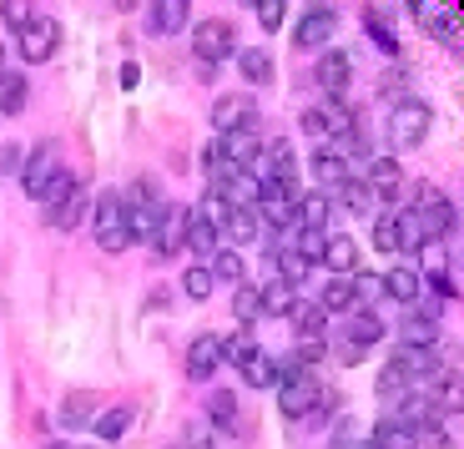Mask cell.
I'll return each instance as SVG.
<instances>
[{
	"instance_id": "obj_1",
	"label": "cell",
	"mask_w": 464,
	"mask_h": 449,
	"mask_svg": "<svg viewBox=\"0 0 464 449\" xmlns=\"http://www.w3.org/2000/svg\"><path fill=\"white\" fill-rule=\"evenodd\" d=\"M430 127H434L430 106L414 102V96H399L394 112H389V122H383V137H389V147H394V151H414V147H424Z\"/></svg>"
},
{
	"instance_id": "obj_2",
	"label": "cell",
	"mask_w": 464,
	"mask_h": 449,
	"mask_svg": "<svg viewBox=\"0 0 464 449\" xmlns=\"http://www.w3.org/2000/svg\"><path fill=\"white\" fill-rule=\"evenodd\" d=\"M96 248L102 253H127L131 248V228H127V197L121 192H102L96 197Z\"/></svg>"
},
{
	"instance_id": "obj_3",
	"label": "cell",
	"mask_w": 464,
	"mask_h": 449,
	"mask_svg": "<svg viewBox=\"0 0 464 449\" xmlns=\"http://www.w3.org/2000/svg\"><path fill=\"white\" fill-rule=\"evenodd\" d=\"M419 242H424V232H419L414 212H379L373 218V248L379 253H419Z\"/></svg>"
},
{
	"instance_id": "obj_4",
	"label": "cell",
	"mask_w": 464,
	"mask_h": 449,
	"mask_svg": "<svg viewBox=\"0 0 464 449\" xmlns=\"http://www.w3.org/2000/svg\"><path fill=\"white\" fill-rule=\"evenodd\" d=\"M192 56L202 61V66H218V61H232L237 56V31H232L227 21H198L192 25Z\"/></svg>"
},
{
	"instance_id": "obj_5",
	"label": "cell",
	"mask_w": 464,
	"mask_h": 449,
	"mask_svg": "<svg viewBox=\"0 0 464 449\" xmlns=\"http://www.w3.org/2000/svg\"><path fill=\"white\" fill-rule=\"evenodd\" d=\"M409 212H414L419 232H424V242H430V238H434V242H444V238L454 232V208L444 202L440 192H434L430 182L419 187V197H414V208H409Z\"/></svg>"
},
{
	"instance_id": "obj_6",
	"label": "cell",
	"mask_w": 464,
	"mask_h": 449,
	"mask_svg": "<svg viewBox=\"0 0 464 449\" xmlns=\"http://www.w3.org/2000/svg\"><path fill=\"white\" fill-rule=\"evenodd\" d=\"M15 51H21L25 66H41V61H51L61 51V21H51V15H35L31 25H25L21 35H15Z\"/></svg>"
},
{
	"instance_id": "obj_7",
	"label": "cell",
	"mask_w": 464,
	"mask_h": 449,
	"mask_svg": "<svg viewBox=\"0 0 464 449\" xmlns=\"http://www.w3.org/2000/svg\"><path fill=\"white\" fill-rule=\"evenodd\" d=\"M141 197H127V228H131V242H147V248H157V232H162V218L167 208L157 202V197H147V187H137Z\"/></svg>"
},
{
	"instance_id": "obj_8",
	"label": "cell",
	"mask_w": 464,
	"mask_h": 449,
	"mask_svg": "<svg viewBox=\"0 0 464 449\" xmlns=\"http://www.w3.org/2000/svg\"><path fill=\"white\" fill-rule=\"evenodd\" d=\"M61 172V151H56V142H41V147L31 151V157L21 161V187H25V197H41L51 187V177Z\"/></svg>"
},
{
	"instance_id": "obj_9",
	"label": "cell",
	"mask_w": 464,
	"mask_h": 449,
	"mask_svg": "<svg viewBox=\"0 0 464 449\" xmlns=\"http://www.w3.org/2000/svg\"><path fill=\"white\" fill-rule=\"evenodd\" d=\"M318 399H324V389H318L314 374H298V379H283L278 384V409L288 419H308L318 409Z\"/></svg>"
},
{
	"instance_id": "obj_10",
	"label": "cell",
	"mask_w": 464,
	"mask_h": 449,
	"mask_svg": "<svg viewBox=\"0 0 464 449\" xmlns=\"http://www.w3.org/2000/svg\"><path fill=\"white\" fill-rule=\"evenodd\" d=\"M440 344V308H409L399 318V348H434Z\"/></svg>"
},
{
	"instance_id": "obj_11",
	"label": "cell",
	"mask_w": 464,
	"mask_h": 449,
	"mask_svg": "<svg viewBox=\"0 0 464 449\" xmlns=\"http://www.w3.org/2000/svg\"><path fill=\"white\" fill-rule=\"evenodd\" d=\"M253 96H218V106H212V127H218V137H237V132H253Z\"/></svg>"
},
{
	"instance_id": "obj_12",
	"label": "cell",
	"mask_w": 464,
	"mask_h": 449,
	"mask_svg": "<svg viewBox=\"0 0 464 449\" xmlns=\"http://www.w3.org/2000/svg\"><path fill=\"white\" fill-rule=\"evenodd\" d=\"M218 369H222V338L218 334H198L192 344H187V379L202 384V379H212Z\"/></svg>"
},
{
	"instance_id": "obj_13",
	"label": "cell",
	"mask_w": 464,
	"mask_h": 449,
	"mask_svg": "<svg viewBox=\"0 0 464 449\" xmlns=\"http://www.w3.org/2000/svg\"><path fill=\"white\" fill-rule=\"evenodd\" d=\"M334 35H338V15L328 11V5H318V11H308L298 21V35H293V41H298V51H328Z\"/></svg>"
},
{
	"instance_id": "obj_14",
	"label": "cell",
	"mask_w": 464,
	"mask_h": 449,
	"mask_svg": "<svg viewBox=\"0 0 464 449\" xmlns=\"http://www.w3.org/2000/svg\"><path fill=\"white\" fill-rule=\"evenodd\" d=\"M314 76H318V86H324V96H343L348 81H353V56H348V51H324Z\"/></svg>"
},
{
	"instance_id": "obj_15",
	"label": "cell",
	"mask_w": 464,
	"mask_h": 449,
	"mask_svg": "<svg viewBox=\"0 0 464 449\" xmlns=\"http://www.w3.org/2000/svg\"><path fill=\"white\" fill-rule=\"evenodd\" d=\"M383 334H389V323H383L373 308H363V303L348 313V323H343V344H353V348H373Z\"/></svg>"
},
{
	"instance_id": "obj_16",
	"label": "cell",
	"mask_w": 464,
	"mask_h": 449,
	"mask_svg": "<svg viewBox=\"0 0 464 449\" xmlns=\"http://www.w3.org/2000/svg\"><path fill=\"white\" fill-rule=\"evenodd\" d=\"M430 404H434V415H464V374L444 369L440 379L430 384Z\"/></svg>"
},
{
	"instance_id": "obj_17",
	"label": "cell",
	"mask_w": 464,
	"mask_h": 449,
	"mask_svg": "<svg viewBox=\"0 0 464 449\" xmlns=\"http://www.w3.org/2000/svg\"><path fill=\"white\" fill-rule=\"evenodd\" d=\"M379 278H383V293H389L394 303H409V308H414V303H419V293H424V273H419V268L394 263L389 273H379Z\"/></svg>"
},
{
	"instance_id": "obj_18",
	"label": "cell",
	"mask_w": 464,
	"mask_h": 449,
	"mask_svg": "<svg viewBox=\"0 0 464 449\" xmlns=\"http://www.w3.org/2000/svg\"><path fill=\"white\" fill-rule=\"evenodd\" d=\"M363 182H369V192H373V202H383V208L394 212V197L404 192V177H399V167L389 157H379L369 167V177H363Z\"/></svg>"
},
{
	"instance_id": "obj_19",
	"label": "cell",
	"mask_w": 464,
	"mask_h": 449,
	"mask_svg": "<svg viewBox=\"0 0 464 449\" xmlns=\"http://www.w3.org/2000/svg\"><path fill=\"white\" fill-rule=\"evenodd\" d=\"M399 369H404V379L409 384H434L440 379V358H434V348H399V358H394Z\"/></svg>"
},
{
	"instance_id": "obj_20",
	"label": "cell",
	"mask_w": 464,
	"mask_h": 449,
	"mask_svg": "<svg viewBox=\"0 0 464 449\" xmlns=\"http://www.w3.org/2000/svg\"><path fill=\"white\" fill-rule=\"evenodd\" d=\"M187 218H192V208H167L162 232H157V248H151V253H157V258L182 253V248H187Z\"/></svg>"
},
{
	"instance_id": "obj_21",
	"label": "cell",
	"mask_w": 464,
	"mask_h": 449,
	"mask_svg": "<svg viewBox=\"0 0 464 449\" xmlns=\"http://www.w3.org/2000/svg\"><path fill=\"white\" fill-rule=\"evenodd\" d=\"M324 268L334 278H348V273H359V242L343 238V232H328V248H324Z\"/></svg>"
},
{
	"instance_id": "obj_22",
	"label": "cell",
	"mask_w": 464,
	"mask_h": 449,
	"mask_svg": "<svg viewBox=\"0 0 464 449\" xmlns=\"http://www.w3.org/2000/svg\"><path fill=\"white\" fill-rule=\"evenodd\" d=\"M348 177H353V167H348V157H343L338 147L314 151V182H318V187H334V192H338Z\"/></svg>"
},
{
	"instance_id": "obj_23",
	"label": "cell",
	"mask_w": 464,
	"mask_h": 449,
	"mask_svg": "<svg viewBox=\"0 0 464 449\" xmlns=\"http://www.w3.org/2000/svg\"><path fill=\"white\" fill-rule=\"evenodd\" d=\"M192 0H151V35H182Z\"/></svg>"
},
{
	"instance_id": "obj_24",
	"label": "cell",
	"mask_w": 464,
	"mask_h": 449,
	"mask_svg": "<svg viewBox=\"0 0 464 449\" xmlns=\"http://www.w3.org/2000/svg\"><path fill=\"white\" fill-rule=\"evenodd\" d=\"M288 323L298 328V338H324V328H328V313H324V303H308V298H293V308H288Z\"/></svg>"
},
{
	"instance_id": "obj_25",
	"label": "cell",
	"mask_w": 464,
	"mask_h": 449,
	"mask_svg": "<svg viewBox=\"0 0 464 449\" xmlns=\"http://www.w3.org/2000/svg\"><path fill=\"white\" fill-rule=\"evenodd\" d=\"M373 449H419V429H409V425H399L394 415H383L379 425H373V439H369Z\"/></svg>"
},
{
	"instance_id": "obj_26",
	"label": "cell",
	"mask_w": 464,
	"mask_h": 449,
	"mask_svg": "<svg viewBox=\"0 0 464 449\" xmlns=\"http://www.w3.org/2000/svg\"><path fill=\"white\" fill-rule=\"evenodd\" d=\"M409 5H414V15H419V25H424V31H434L440 41H454V31H459V21H454L450 11H444L440 0H409Z\"/></svg>"
},
{
	"instance_id": "obj_27",
	"label": "cell",
	"mask_w": 464,
	"mask_h": 449,
	"mask_svg": "<svg viewBox=\"0 0 464 449\" xmlns=\"http://www.w3.org/2000/svg\"><path fill=\"white\" fill-rule=\"evenodd\" d=\"M318 303H324V313H353V308H359V288H353V273H348V278H328L324 293H318Z\"/></svg>"
},
{
	"instance_id": "obj_28",
	"label": "cell",
	"mask_w": 464,
	"mask_h": 449,
	"mask_svg": "<svg viewBox=\"0 0 464 449\" xmlns=\"http://www.w3.org/2000/svg\"><path fill=\"white\" fill-rule=\"evenodd\" d=\"M328 218H334V197H328V192H303V202H298V228L328 232Z\"/></svg>"
},
{
	"instance_id": "obj_29",
	"label": "cell",
	"mask_w": 464,
	"mask_h": 449,
	"mask_svg": "<svg viewBox=\"0 0 464 449\" xmlns=\"http://www.w3.org/2000/svg\"><path fill=\"white\" fill-rule=\"evenodd\" d=\"M263 238V212L257 208H232V228H227V242L222 248H247V242Z\"/></svg>"
},
{
	"instance_id": "obj_30",
	"label": "cell",
	"mask_w": 464,
	"mask_h": 449,
	"mask_svg": "<svg viewBox=\"0 0 464 449\" xmlns=\"http://www.w3.org/2000/svg\"><path fill=\"white\" fill-rule=\"evenodd\" d=\"M25 102H31V76L5 71V76H0V116H21Z\"/></svg>"
},
{
	"instance_id": "obj_31",
	"label": "cell",
	"mask_w": 464,
	"mask_h": 449,
	"mask_svg": "<svg viewBox=\"0 0 464 449\" xmlns=\"http://www.w3.org/2000/svg\"><path fill=\"white\" fill-rule=\"evenodd\" d=\"M208 268H212V278H218V283H227V288H243V283H247V263H243V253H237V248H218Z\"/></svg>"
},
{
	"instance_id": "obj_32",
	"label": "cell",
	"mask_w": 464,
	"mask_h": 449,
	"mask_svg": "<svg viewBox=\"0 0 464 449\" xmlns=\"http://www.w3.org/2000/svg\"><path fill=\"white\" fill-rule=\"evenodd\" d=\"M237 374H243L247 389H273V384H278V358L267 354V348H257V354L247 358V364H243Z\"/></svg>"
},
{
	"instance_id": "obj_33",
	"label": "cell",
	"mask_w": 464,
	"mask_h": 449,
	"mask_svg": "<svg viewBox=\"0 0 464 449\" xmlns=\"http://www.w3.org/2000/svg\"><path fill=\"white\" fill-rule=\"evenodd\" d=\"M82 218H86V192H82V187H76V192H71L66 202H56V208H46V222H51L56 232H71V228H76Z\"/></svg>"
},
{
	"instance_id": "obj_34",
	"label": "cell",
	"mask_w": 464,
	"mask_h": 449,
	"mask_svg": "<svg viewBox=\"0 0 464 449\" xmlns=\"http://www.w3.org/2000/svg\"><path fill=\"white\" fill-rule=\"evenodd\" d=\"M237 71H243L253 86H267V81H273V51H263V46L237 51Z\"/></svg>"
},
{
	"instance_id": "obj_35",
	"label": "cell",
	"mask_w": 464,
	"mask_h": 449,
	"mask_svg": "<svg viewBox=\"0 0 464 449\" xmlns=\"http://www.w3.org/2000/svg\"><path fill=\"white\" fill-rule=\"evenodd\" d=\"M187 248H192V253H218L222 248V238H218V228H212L208 218H202L198 208H192V218H187Z\"/></svg>"
},
{
	"instance_id": "obj_36",
	"label": "cell",
	"mask_w": 464,
	"mask_h": 449,
	"mask_svg": "<svg viewBox=\"0 0 464 449\" xmlns=\"http://www.w3.org/2000/svg\"><path fill=\"white\" fill-rule=\"evenodd\" d=\"M232 308H237V323H243V328H253L257 318H267V308H263V288H253V283L232 288Z\"/></svg>"
},
{
	"instance_id": "obj_37",
	"label": "cell",
	"mask_w": 464,
	"mask_h": 449,
	"mask_svg": "<svg viewBox=\"0 0 464 449\" xmlns=\"http://www.w3.org/2000/svg\"><path fill=\"white\" fill-rule=\"evenodd\" d=\"M92 409H96V394H71L66 404H61V415H56V425L61 429H82V425H92Z\"/></svg>"
},
{
	"instance_id": "obj_38",
	"label": "cell",
	"mask_w": 464,
	"mask_h": 449,
	"mask_svg": "<svg viewBox=\"0 0 464 449\" xmlns=\"http://www.w3.org/2000/svg\"><path fill=\"white\" fill-rule=\"evenodd\" d=\"M92 429H96V439H102V444H116V439L131 429V404H116V409H106V415L96 419Z\"/></svg>"
},
{
	"instance_id": "obj_39",
	"label": "cell",
	"mask_w": 464,
	"mask_h": 449,
	"mask_svg": "<svg viewBox=\"0 0 464 449\" xmlns=\"http://www.w3.org/2000/svg\"><path fill=\"white\" fill-rule=\"evenodd\" d=\"M334 197H338V208H348L353 218H363V212L373 208V192H369V182H363V177H348Z\"/></svg>"
},
{
	"instance_id": "obj_40",
	"label": "cell",
	"mask_w": 464,
	"mask_h": 449,
	"mask_svg": "<svg viewBox=\"0 0 464 449\" xmlns=\"http://www.w3.org/2000/svg\"><path fill=\"white\" fill-rule=\"evenodd\" d=\"M212 288H218V278H212V268H208V263H192V268L182 273V293H187L192 303H208V298H212Z\"/></svg>"
},
{
	"instance_id": "obj_41",
	"label": "cell",
	"mask_w": 464,
	"mask_h": 449,
	"mask_svg": "<svg viewBox=\"0 0 464 449\" xmlns=\"http://www.w3.org/2000/svg\"><path fill=\"white\" fill-rule=\"evenodd\" d=\"M257 354V338H253V328H237L232 338H222V364H232V369H243L247 358Z\"/></svg>"
},
{
	"instance_id": "obj_42",
	"label": "cell",
	"mask_w": 464,
	"mask_h": 449,
	"mask_svg": "<svg viewBox=\"0 0 464 449\" xmlns=\"http://www.w3.org/2000/svg\"><path fill=\"white\" fill-rule=\"evenodd\" d=\"M373 389H379V399L399 404V399H404L409 389H414V384L404 379V369H399V364H383V374H379V384H373Z\"/></svg>"
},
{
	"instance_id": "obj_43",
	"label": "cell",
	"mask_w": 464,
	"mask_h": 449,
	"mask_svg": "<svg viewBox=\"0 0 464 449\" xmlns=\"http://www.w3.org/2000/svg\"><path fill=\"white\" fill-rule=\"evenodd\" d=\"M318 112H324V122H328V137H348V132H353V116H348L343 96H328Z\"/></svg>"
},
{
	"instance_id": "obj_44",
	"label": "cell",
	"mask_w": 464,
	"mask_h": 449,
	"mask_svg": "<svg viewBox=\"0 0 464 449\" xmlns=\"http://www.w3.org/2000/svg\"><path fill=\"white\" fill-rule=\"evenodd\" d=\"M263 157H267V161H263V177H293V147H288L283 137L273 142Z\"/></svg>"
},
{
	"instance_id": "obj_45",
	"label": "cell",
	"mask_w": 464,
	"mask_h": 449,
	"mask_svg": "<svg viewBox=\"0 0 464 449\" xmlns=\"http://www.w3.org/2000/svg\"><path fill=\"white\" fill-rule=\"evenodd\" d=\"M0 21H5L15 35H21L25 25L35 21V0H0Z\"/></svg>"
},
{
	"instance_id": "obj_46",
	"label": "cell",
	"mask_w": 464,
	"mask_h": 449,
	"mask_svg": "<svg viewBox=\"0 0 464 449\" xmlns=\"http://www.w3.org/2000/svg\"><path fill=\"white\" fill-rule=\"evenodd\" d=\"M444 263H450V253H444V242H419V273L424 278H444Z\"/></svg>"
},
{
	"instance_id": "obj_47",
	"label": "cell",
	"mask_w": 464,
	"mask_h": 449,
	"mask_svg": "<svg viewBox=\"0 0 464 449\" xmlns=\"http://www.w3.org/2000/svg\"><path fill=\"white\" fill-rule=\"evenodd\" d=\"M208 419L212 425H222V429H232V419H237V399L232 394H208Z\"/></svg>"
},
{
	"instance_id": "obj_48",
	"label": "cell",
	"mask_w": 464,
	"mask_h": 449,
	"mask_svg": "<svg viewBox=\"0 0 464 449\" xmlns=\"http://www.w3.org/2000/svg\"><path fill=\"white\" fill-rule=\"evenodd\" d=\"M76 187H82V182H76V177H71L66 167H61V172L51 177V187H46V192H41V197H35V202H46V208H56V202H66V197L76 192Z\"/></svg>"
},
{
	"instance_id": "obj_49",
	"label": "cell",
	"mask_w": 464,
	"mask_h": 449,
	"mask_svg": "<svg viewBox=\"0 0 464 449\" xmlns=\"http://www.w3.org/2000/svg\"><path fill=\"white\" fill-rule=\"evenodd\" d=\"M293 248H298V253L318 268V263H324V248H328V232H308V228H303L298 238H293Z\"/></svg>"
},
{
	"instance_id": "obj_50",
	"label": "cell",
	"mask_w": 464,
	"mask_h": 449,
	"mask_svg": "<svg viewBox=\"0 0 464 449\" xmlns=\"http://www.w3.org/2000/svg\"><path fill=\"white\" fill-rule=\"evenodd\" d=\"M419 449H454V434L440 419H430V425H419Z\"/></svg>"
},
{
	"instance_id": "obj_51",
	"label": "cell",
	"mask_w": 464,
	"mask_h": 449,
	"mask_svg": "<svg viewBox=\"0 0 464 449\" xmlns=\"http://www.w3.org/2000/svg\"><path fill=\"white\" fill-rule=\"evenodd\" d=\"M293 354L303 358V369H318V364L328 358V344H324V338H298V344H293Z\"/></svg>"
},
{
	"instance_id": "obj_52",
	"label": "cell",
	"mask_w": 464,
	"mask_h": 449,
	"mask_svg": "<svg viewBox=\"0 0 464 449\" xmlns=\"http://www.w3.org/2000/svg\"><path fill=\"white\" fill-rule=\"evenodd\" d=\"M253 5H257V25H263V31H278V25H283L288 0H253Z\"/></svg>"
},
{
	"instance_id": "obj_53",
	"label": "cell",
	"mask_w": 464,
	"mask_h": 449,
	"mask_svg": "<svg viewBox=\"0 0 464 449\" xmlns=\"http://www.w3.org/2000/svg\"><path fill=\"white\" fill-rule=\"evenodd\" d=\"M298 127L308 132L314 142H328V122H324V112H318V106H308V112L298 116Z\"/></svg>"
},
{
	"instance_id": "obj_54",
	"label": "cell",
	"mask_w": 464,
	"mask_h": 449,
	"mask_svg": "<svg viewBox=\"0 0 464 449\" xmlns=\"http://www.w3.org/2000/svg\"><path fill=\"white\" fill-rule=\"evenodd\" d=\"M21 161H25L21 147H0V172H21Z\"/></svg>"
},
{
	"instance_id": "obj_55",
	"label": "cell",
	"mask_w": 464,
	"mask_h": 449,
	"mask_svg": "<svg viewBox=\"0 0 464 449\" xmlns=\"http://www.w3.org/2000/svg\"><path fill=\"white\" fill-rule=\"evenodd\" d=\"M137 81H141L137 61H127V66H121V86H127V92H131V86H137Z\"/></svg>"
},
{
	"instance_id": "obj_56",
	"label": "cell",
	"mask_w": 464,
	"mask_h": 449,
	"mask_svg": "<svg viewBox=\"0 0 464 449\" xmlns=\"http://www.w3.org/2000/svg\"><path fill=\"white\" fill-rule=\"evenodd\" d=\"M111 5H116V11H137L141 0H111Z\"/></svg>"
},
{
	"instance_id": "obj_57",
	"label": "cell",
	"mask_w": 464,
	"mask_h": 449,
	"mask_svg": "<svg viewBox=\"0 0 464 449\" xmlns=\"http://www.w3.org/2000/svg\"><path fill=\"white\" fill-rule=\"evenodd\" d=\"M0 76H5V46H0Z\"/></svg>"
},
{
	"instance_id": "obj_58",
	"label": "cell",
	"mask_w": 464,
	"mask_h": 449,
	"mask_svg": "<svg viewBox=\"0 0 464 449\" xmlns=\"http://www.w3.org/2000/svg\"><path fill=\"white\" fill-rule=\"evenodd\" d=\"M459 273H464V253H459Z\"/></svg>"
},
{
	"instance_id": "obj_59",
	"label": "cell",
	"mask_w": 464,
	"mask_h": 449,
	"mask_svg": "<svg viewBox=\"0 0 464 449\" xmlns=\"http://www.w3.org/2000/svg\"><path fill=\"white\" fill-rule=\"evenodd\" d=\"M51 449H71V444H51Z\"/></svg>"
},
{
	"instance_id": "obj_60",
	"label": "cell",
	"mask_w": 464,
	"mask_h": 449,
	"mask_svg": "<svg viewBox=\"0 0 464 449\" xmlns=\"http://www.w3.org/2000/svg\"><path fill=\"white\" fill-rule=\"evenodd\" d=\"M243 5H253V0H243Z\"/></svg>"
},
{
	"instance_id": "obj_61",
	"label": "cell",
	"mask_w": 464,
	"mask_h": 449,
	"mask_svg": "<svg viewBox=\"0 0 464 449\" xmlns=\"http://www.w3.org/2000/svg\"><path fill=\"white\" fill-rule=\"evenodd\" d=\"M363 449H373V444H363Z\"/></svg>"
}]
</instances>
